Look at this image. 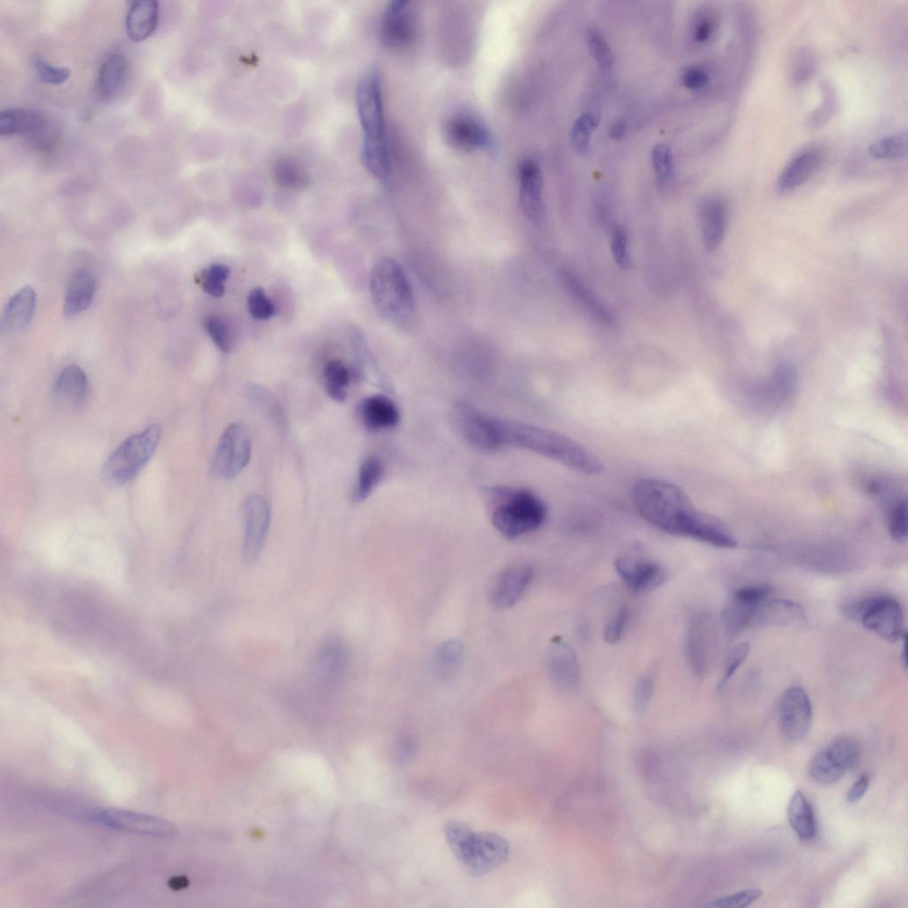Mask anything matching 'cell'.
Masks as SVG:
<instances>
[{
    "label": "cell",
    "instance_id": "ffe728a7",
    "mask_svg": "<svg viewBox=\"0 0 908 908\" xmlns=\"http://www.w3.org/2000/svg\"><path fill=\"white\" fill-rule=\"evenodd\" d=\"M519 200L524 215L539 223L544 216L543 175L540 165L533 159H524L519 165Z\"/></svg>",
    "mask_w": 908,
    "mask_h": 908
},
{
    "label": "cell",
    "instance_id": "e575fe53",
    "mask_svg": "<svg viewBox=\"0 0 908 908\" xmlns=\"http://www.w3.org/2000/svg\"><path fill=\"white\" fill-rule=\"evenodd\" d=\"M384 467L381 460L375 456L366 458L358 471V476L352 494L355 503L365 500L382 478Z\"/></svg>",
    "mask_w": 908,
    "mask_h": 908
},
{
    "label": "cell",
    "instance_id": "e0dca14e",
    "mask_svg": "<svg viewBox=\"0 0 908 908\" xmlns=\"http://www.w3.org/2000/svg\"><path fill=\"white\" fill-rule=\"evenodd\" d=\"M348 652L338 636L326 638L318 646L311 664V677L321 688H333L347 668Z\"/></svg>",
    "mask_w": 908,
    "mask_h": 908
},
{
    "label": "cell",
    "instance_id": "91938a15",
    "mask_svg": "<svg viewBox=\"0 0 908 908\" xmlns=\"http://www.w3.org/2000/svg\"><path fill=\"white\" fill-rule=\"evenodd\" d=\"M869 776L863 774L849 789L847 793V802L849 803L857 802L866 792L869 786Z\"/></svg>",
    "mask_w": 908,
    "mask_h": 908
},
{
    "label": "cell",
    "instance_id": "f546056e",
    "mask_svg": "<svg viewBox=\"0 0 908 908\" xmlns=\"http://www.w3.org/2000/svg\"><path fill=\"white\" fill-rule=\"evenodd\" d=\"M358 414L364 425L372 430L392 427L399 420L396 405L383 395L364 399L358 406Z\"/></svg>",
    "mask_w": 908,
    "mask_h": 908
},
{
    "label": "cell",
    "instance_id": "f5cc1de1",
    "mask_svg": "<svg viewBox=\"0 0 908 908\" xmlns=\"http://www.w3.org/2000/svg\"><path fill=\"white\" fill-rule=\"evenodd\" d=\"M816 61L814 55L808 49H802L794 58L791 70V77L794 82L802 83L812 75L815 71Z\"/></svg>",
    "mask_w": 908,
    "mask_h": 908
},
{
    "label": "cell",
    "instance_id": "74e56055",
    "mask_svg": "<svg viewBox=\"0 0 908 908\" xmlns=\"http://www.w3.org/2000/svg\"><path fill=\"white\" fill-rule=\"evenodd\" d=\"M907 134L899 132L881 137L869 146V153L878 160L896 159L906 155Z\"/></svg>",
    "mask_w": 908,
    "mask_h": 908
},
{
    "label": "cell",
    "instance_id": "8d00e7d4",
    "mask_svg": "<svg viewBox=\"0 0 908 908\" xmlns=\"http://www.w3.org/2000/svg\"><path fill=\"white\" fill-rule=\"evenodd\" d=\"M325 387L328 395L342 403L347 397L350 372L340 360L327 363L324 370Z\"/></svg>",
    "mask_w": 908,
    "mask_h": 908
},
{
    "label": "cell",
    "instance_id": "7c38bea8",
    "mask_svg": "<svg viewBox=\"0 0 908 908\" xmlns=\"http://www.w3.org/2000/svg\"><path fill=\"white\" fill-rule=\"evenodd\" d=\"M782 736L789 742L802 740L812 724V706L807 693L799 686L787 689L781 695L777 710Z\"/></svg>",
    "mask_w": 908,
    "mask_h": 908
},
{
    "label": "cell",
    "instance_id": "484cf974",
    "mask_svg": "<svg viewBox=\"0 0 908 908\" xmlns=\"http://www.w3.org/2000/svg\"><path fill=\"white\" fill-rule=\"evenodd\" d=\"M805 620V611L799 603L791 599L770 598L758 607L754 626H787Z\"/></svg>",
    "mask_w": 908,
    "mask_h": 908
},
{
    "label": "cell",
    "instance_id": "2e32d148",
    "mask_svg": "<svg viewBox=\"0 0 908 908\" xmlns=\"http://www.w3.org/2000/svg\"><path fill=\"white\" fill-rule=\"evenodd\" d=\"M509 845L505 838L493 833H475L460 861L474 876L491 872L505 863Z\"/></svg>",
    "mask_w": 908,
    "mask_h": 908
},
{
    "label": "cell",
    "instance_id": "5bb4252c",
    "mask_svg": "<svg viewBox=\"0 0 908 908\" xmlns=\"http://www.w3.org/2000/svg\"><path fill=\"white\" fill-rule=\"evenodd\" d=\"M715 626L711 618L703 612L693 613L687 624L685 651L691 669L703 675L711 663L715 649Z\"/></svg>",
    "mask_w": 908,
    "mask_h": 908
},
{
    "label": "cell",
    "instance_id": "d6986e66",
    "mask_svg": "<svg viewBox=\"0 0 908 908\" xmlns=\"http://www.w3.org/2000/svg\"><path fill=\"white\" fill-rule=\"evenodd\" d=\"M534 568L526 563L512 564L503 568L489 585V599L497 608L514 606L528 587Z\"/></svg>",
    "mask_w": 908,
    "mask_h": 908
},
{
    "label": "cell",
    "instance_id": "f35d334b",
    "mask_svg": "<svg viewBox=\"0 0 908 908\" xmlns=\"http://www.w3.org/2000/svg\"><path fill=\"white\" fill-rule=\"evenodd\" d=\"M598 118L592 113L582 114L574 122L570 130V142L579 154L586 155L591 149V137L598 125Z\"/></svg>",
    "mask_w": 908,
    "mask_h": 908
},
{
    "label": "cell",
    "instance_id": "7402d4cb",
    "mask_svg": "<svg viewBox=\"0 0 908 908\" xmlns=\"http://www.w3.org/2000/svg\"><path fill=\"white\" fill-rule=\"evenodd\" d=\"M454 414L459 431L469 443L481 450H497L493 418L464 403L456 406Z\"/></svg>",
    "mask_w": 908,
    "mask_h": 908
},
{
    "label": "cell",
    "instance_id": "11a10c76",
    "mask_svg": "<svg viewBox=\"0 0 908 908\" xmlns=\"http://www.w3.org/2000/svg\"><path fill=\"white\" fill-rule=\"evenodd\" d=\"M629 620V612L625 607L618 609L604 627L603 637L607 643H617L625 630Z\"/></svg>",
    "mask_w": 908,
    "mask_h": 908
},
{
    "label": "cell",
    "instance_id": "6125c7cd",
    "mask_svg": "<svg viewBox=\"0 0 908 908\" xmlns=\"http://www.w3.org/2000/svg\"><path fill=\"white\" fill-rule=\"evenodd\" d=\"M609 136L613 139H621L625 134V125L621 122L614 123L609 129Z\"/></svg>",
    "mask_w": 908,
    "mask_h": 908
},
{
    "label": "cell",
    "instance_id": "6da1fadb",
    "mask_svg": "<svg viewBox=\"0 0 908 908\" xmlns=\"http://www.w3.org/2000/svg\"><path fill=\"white\" fill-rule=\"evenodd\" d=\"M633 505L655 528L720 548H734V536L715 518L698 510L678 486L655 478L638 481L631 491Z\"/></svg>",
    "mask_w": 908,
    "mask_h": 908
},
{
    "label": "cell",
    "instance_id": "8992f818",
    "mask_svg": "<svg viewBox=\"0 0 908 908\" xmlns=\"http://www.w3.org/2000/svg\"><path fill=\"white\" fill-rule=\"evenodd\" d=\"M160 434L158 425H151L127 438L104 465V481L113 486H121L132 480L153 456Z\"/></svg>",
    "mask_w": 908,
    "mask_h": 908
},
{
    "label": "cell",
    "instance_id": "ee69618b",
    "mask_svg": "<svg viewBox=\"0 0 908 908\" xmlns=\"http://www.w3.org/2000/svg\"><path fill=\"white\" fill-rule=\"evenodd\" d=\"M563 280L570 293H572L577 300L579 299L587 309L591 310V313L596 315V317L601 320H608L607 312H606L600 303L592 296L579 279L569 272H565V274H563Z\"/></svg>",
    "mask_w": 908,
    "mask_h": 908
},
{
    "label": "cell",
    "instance_id": "6f0895ef",
    "mask_svg": "<svg viewBox=\"0 0 908 908\" xmlns=\"http://www.w3.org/2000/svg\"><path fill=\"white\" fill-rule=\"evenodd\" d=\"M653 692L652 681L646 677L641 678L636 685L633 696V703L636 711L642 712L647 707Z\"/></svg>",
    "mask_w": 908,
    "mask_h": 908
},
{
    "label": "cell",
    "instance_id": "f907efd6",
    "mask_svg": "<svg viewBox=\"0 0 908 908\" xmlns=\"http://www.w3.org/2000/svg\"><path fill=\"white\" fill-rule=\"evenodd\" d=\"M763 895L759 888H747L731 895L722 896L712 901L708 906L714 907H738L743 908L750 905Z\"/></svg>",
    "mask_w": 908,
    "mask_h": 908
},
{
    "label": "cell",
    "instance_id": "836d02e7",
    "mask_svg": "<svg viewBox=\"0 0 908 908\" xmlns=\"http://www.w3.org/2000/svg\"><path fill=\"white\" fill-rule=\"evenodd\" d=\"M43 124L42 115L31 110L11 108L0 114V135L2 136L35 131L41 129Z\"/></svg>",
    "mask_w": 908,
    "mask_h": 908
},
{
    "label": "cell",
    "instance_id": "ac0fdd59",
    "mask_svg": "<svg viewBox=\"0 0 908 908\" xmlns=\"http://www.w3.org/2000/svg\"><path fill=\"white\" fill-rule=\"evenodd\" d=\"M90 817L113 828L153 836H170L175 832L174 826L162 818L122 809H104Z\"/></svg>",
    "mask_w": 908,
    "mask_h": 908
},
{
    "label": "cell",
    "instance_id": "4316f807",
    "mask_svg": "<svg viewBox=\"0 0 908 908\" xmlns=\"http://www.w3.org/2000/svg\"><path fill=\"white\" fill-rule=\"evenodd\" d=\"M36 295L30 286H24L8 301L4 310L1 327L8 333H17L27 326L35 313Z\"/></svg>",
    "mask_w": 908,
    "mask_h": 908
},
{
    "label": "cell",
    "instance_id": "5b68a950",
    "mask_svg": "<svg viewBox=\"0 0 908 908\" xmlns=\"http://www.w3.org/2000/svg\"><path fill=\"white\" fill-rule=\"evenodd\" d=\"M841 610L848 618L887 642L895 643L906 637L904 609L893 596L873 594L851 599L843 602Z\"/></svg>",
    "mask_w": 908,
    "mask_h": 908
},
{
    "label": "cell",
    "instance_id": "be15d7a7",
    "mask_svg": "<svg viewBox=\"0 0 908 908\" xmlns=\"http://www.w3.org/2000/svg\"><path fill=\"white\" fill-rule=\"evenodd\" d=\"M184 881L183 879H180V878H176L175 880L173 879L171 881L170 885H171L172 888H174V887H176V888L184 887L185 885L184 884Z\"/></svg>",
    "mask_w": 908,
    "mask_h": 908
},
{
    "label": "cell",
    "instance_id": "44dd1931",
    "mask_svg": "<svg viewBox=\"0 0 908 908\" xmlns=\"http://www.w3.org/2000/svg\"><path fill=\"white\" fill-rule=\"evenodd\" d=\"M444 135L450 145L461 151H489L493 147L488 129L468 114L452 116L445 125Z\"/></svg>",
    "mask_w": 908,
    "mask_h": 908
},
{
    "label": "cell",
    "instance_id": "7bdbcfd3",
    "mask_svg": "<svg viewBox=\"0 0 908 908\" xmlns=\"http://www.w3.org/2000/svg\"><path fill=\"white\" fill-rule=\"evenodd\" d=\"M586 40L591 56L604 71H608L614 65V54L605 36L596 29H590Z\"/></svg>",
    "mask_w": 908,
    "mask_h": 908
},
{
    "label": "cell",
    "instance_id": "3957f363",
    "mask_svg": "<svg viewBox=\"0 0 908 908\" xmlns=\"http://www.w3.org/2000/svg\"><path fill=\"white\" fill-rule=\"evenodd\" d=\"M359 121L363 129L361 158L365 168L381 171L390 164L380 76L370 69L360 78L356 92Z\"/></svg>",
    "mask_w": 908,
    "mask_h": 908
},
{
    "label": "cell",
    "instance_id": "9f6ffc18",
    "mask_svg": "<svg viewBox=\"0 0 908 908\" xmlns=\"http://www.w3.org/2000/svg\"><path fill=\"white\" fill-rule=\"evenodd\" d=\"M748 653L749 645L745 642L739 644L732 650L726 659L724 674L719 683V688H724L729 679L732 678L737 669L747 659Z\"/></svg>",
    "mask_w": 908,
    "mask_h": 908
},
{
    "label": "cell",
    "instance_id": "94428289",
    "mask_svg": "<svg viewBox=\"0 0 908 908\" xmlns=\"http://www.w3.org/2000/svg\"><path fill=\"white\" fill-rule=\"evenodd\" d=\"M714 23L708 18H703L698 21L694 27L693 37L698 43H704L708 41L713 34Z\"/></svg>",
    "mask_w": 908,
    "mask_h": 908
},
{
    "label": "cell",
    "instance_id": "816d5d0a",
    "mask_svg": "<svg viewBox=\"0 0 908 908\" xmlns=\"http://www.w3.org/2000/svg\"><path fill=\"white\" fill-rule=\"evenodd\" d=\"M205 328L215 346L222 352L231 349V336L227 324L218 316L208 317L205 321Z\"/></svg>",
    "mask_w": 908,
    "mask_h": 908
},
{
    "label": "cell",
    "instance_id": "ba28073f",
    "mask_svg": "<svg viewBox=\"0 0 908 908\" xmlns=\"http://www.w3.org/2000/svg\"><path fill=\"white\" fill-rule=\"evenodd\" d=\"M614 567L626 586L636 593L654 591L667 579L664 568L652 560L639 544H633L620 553Z\"/></svg>",
    "mask_w": 908,
    "mask_h": 908
},
{
    "label": "cell",
    "instance_id": "f1b7e54d",
    "mask_svg": "<svg viewBox=\"0 0 908 908\" xmlns=\"http://www.w3.org/2000/svg\"><path fill=\"white\" fill-rule=\"evenodd\" d=\"M159 20V4L154 0L134 1L126 16L128 36L137 42L145 40L155 31Z\"/></svg>",
    "mask_w": 908,
    "mask_h": 908
},
{
    "label": "cell",
    "instance_id": "9a60e30c",
    "mask_svg": "<svg viewBox=\"0 0 908 908\" xmlns=\"http://www.w3.org/2000/svg\"><path fill=\"white\" fill-rule=\"evenodd\" d=\"M418 31V13L412 2L394 0L387 5L381 20L383 43L392 49H403L415 39Z\"/></svg>",
    "mask_w": 908,
    "mask_h": 908
},
{
    "label": "cell",
    "instance_id": "52a82bcc",
    "mask_svg": "<svg viewBox=\"0 0 908 908\" xmlns=\"http://www.w3.org/2000/svg\"><path fill=\"white\" fill-rule=\"evenodd\" d=\"M546 514V506L539 497L518 489L508 493L496 506L492 523L501 535L513 539L537 529Z\"/></svg>",
    "mask_w": 908,
    "mask_h": 908
},
{
    "label": "cell",
    "instance_id": "cb8c5ba5",
    "mask_svg": "<svg viewBox=\"0 0 908 908\" xmlns=\"http://www.w3.org/2000/svg\"><path fill=\"white\" fill-rule=\"evenodd\" d=\"M824 153L821 147L810 145L794 154L781 170L777 186L780 192L792 191L804 184L821 166Z\"/></svg>",
    "mask_w": 908,
    "mask_h": 908
},
{
    "label": "cell",
    "instance_id": "d590c367",
    "mask_svg": "<svg viewBox=\"0 0 908 908\" xmlns=\"http://www.w3.org/2000/svg\"><path fill=\"white\" fill-rule=\"evenodd\" d=\"M127 64L125 57L121 53H113L103 62L98 75V89L105 97L115 94L121 85L126 74Z\"/></svg>",
    "mask_w": 908,
    "mask_h": 908
},
{
    "label": "cell",
    "instance_id": "603a6c76",
    "mask_svg": "<svg viewBox=\"0 0 908 908\" xmlns=\"http://www.w3.org/2000/svg\"><path fill=\"white\" fill-rule=\"evenodd\" d=\"M550 677L559 688L570 690L579 683L580 669L572 647L560 638L551 643L546 655Z\"/></svg>",
    "mask_w": 908,
    "mask_h": 908
},
{
    "label": "cell",
    "instance_id": "4fadbf2b",
    "mask_svg": "<svg viewBox=\"0 0 908 908\" xmlns=\"http://www.w3.org/2000/svg\"><path fill=\"white\" fill-rule=\"evenodd\" d=\"M245 521L243 559L247 565L254 564L263 549L270 522V509L261 494L247 496L243 504Z\"/></svg>",
    "mask_w": 908,
    "mask_h": 908
},
{
    "label": "cell",
    "instance_id": "9c48e42d",
    "mask_svg": "<svg viewBox=\"0 0 908 908\" xmlns=\"http://www.w3.org/2000/svg\"><path fill=\"white\" fill-rule=\"evenodd\" d=\"M857 755V743L852 737L835 738L814 755L809 764V775L820 785L834 783L852 767Z\"/></svg>",
    "mask_w": 908,
    "mask_h": 908
},
{
    "label": "cell",
    "instance_id": "7dc6e473",
    "mask_svg": "<svg viewBox=\"0 0 908 908\" xmlns=\"http://www.w3.org/2000/svg\"><path fill=\"white\" fill-rule=\"evenodd\" d=\"M611 252L615 263L622 269L630 264L629 254V234L622 225H616L611 233Z\"/></svg>",
    "mask_w": 908,
    "mask_h": 908
},
{
    "label": "cell",
    "instance_id": "d6a6232c",
    "mask_svg": "<svg viewBox=\"0 0 908 908\" xmlns=\"http://www.w3.org/2000/svg\"><path fill=\"white\" fill-rule=\"evenodd\" d=\"M465 657L462 643L457 639H449L441 643L433 656V669L441 679L454 677L460 669Z\"/></svg>",
    "mask_w": 908,
    "mask_h": 908
},
{
    "label": "cell",
    "instance_id": "1f68e13d",
    "mask_svg": "<svg viewBox=\"0 0 908 908\" xmlns=\"http://www.w3.org/2000/svg\"><path fill=\"white\" fill-rule=\"evenodd\" d=\"M787 818L793 831L799 839L806 841L814 837L816 833L814 811L801 790H796L789 801Z\"/></svg>",
    "mask_w": 908,
    "mask_h": 908
},
{
    "label": "cell",
    "instance_id": "30bf717a",
    "mask_svg": "<svg viewBox=\"0 0 908 908\" xmlns=\"http://www.w3.org/2000/svg\"><path fill=\"white\" fill-rule=\"evenodd\" d=\"M251 457V441L240 422L230 424L223 432L212 459L215 476L231 480L246 467Z\"/></svg>",
    "mask_w": 908,
    "mask_h": 908
},
{
    "label": "cell",
    "instance_id": "277c9868",
    "mask_svg": "<svg viewBox=\"0 0 908 908\" xmlns=\"http://www.w3.org/2000/svg\"><path fill=\"white\" fill-rule=\"evenodd\" d=\"M370 294L376 311L387 322H408L414 312V297L404 270L393 258H381L370 273Z\"/></svg>",
    "mask_w": 908,
    "mask_h": 908
},
{
    "label": "cell",
    "instance_id": "d4e9b609",
    "mask_svg": "<svg viewBox=\"0 0 908 908\" xmlns=\"http://www.w3.org/2000/svg\"><path fill=\"white\" fill-rule=\"evenodd\" d=\"M699 218L704 246L708 251H714L722 243L725 233V203L716 197L704 200L700 206Z\"/></svg>",
    "mask_w": 908,
    "mask_h": 908
},
{
    "label": "cell",
    "instance_id": "60d3db41",
    "mask_svg": "<svg viewBox=\"0 0 908 908\" xmlns=\"http://www.w3.org/2000/svg\"><path fill=\"white\" fill-rule=\"evenodd\" d=\"M444 832L451 851L460 861L475 832L466 823L457 820L449 821Z\"/></svg>",
    "mask_w": 908,
    "mask_h": 908
},
{
    "label": "cell",
    "instance_id": "bcb514c9",
    "mask_svg": "<svg viewBox=\"0 0 908 908\" xmlns=\"http://www.w3.org/2000/svg\"><path fill=\"white\" fill-rule=\"evenodd\" d=\"M652 162L656 177L661 184L668 183L673 176V156L670 148L663 144L654 146Z\"/></svg>",
    "mask_w": 908,
    "mask_h": 908
},
{
    "label": "cell",
    "instance_id": "7a4b0ae2",
    "mask_svg": "<svg viewBox=\"0 0 908 908\" xmlns=\"http://www.w3.org/2000/svg\"><path fill=\"white\" fill-rule=\"evenodd\" d=\"M498 447L514 446L587 475L603 473L601 460L580 442L560 433L526 423L495 419Z\"/></svg>",
    "mask_w": 908,
    "mask_h": 908
},
{
    "label": "cell",
    "instance_id": "8fae6325",
    "mask_svg": "<svg viewBox=\"0 0 908 908\" xmlns=\"http://www.w3.org/2000/svg\"><path fill=\"white\" fill-rule=\"evenodd\" d=\"M771 588L766 584L748 585L735 590L722 612L726 632L736 637L754 626L758 607L771 598Z\"/></svg>",
    "mask_w": 908,
    "mask_h": 908
},
{
    "label": "cell",
    "instance_id": "f6af8a7d",
    "mask_svg": "<svg viewBox=\"0 0 908 908\" xmlns=\"http://www.w3.org/2000/svg\"><path fill=\"white\" fill-rule=\"evenodd\" d=\"M821 94V104L809 120L810 126L814 129L824 125L831 118L836 107V93L833 85L827 82H822Z\"/></svg>",
    "mask_w": 908,
    "mask_h": 908
},
{
    "label": "cell",
    "instance_id": "b9f144b4",
    "mask_svg": "<svg viewBox=\"0 0 908 908\" xmlns=\"http://www.w3.org/2000/svg\"><path fill=\"white\" fill-rule=\"evenodd\" d=\"M274 176L277 182L285 187L299 189L308 184L306 172L294 160H280L274 168Z\"/></svg>",
    "mask_w": 908,
    "mask_h": 908
},
{
    "label": "cell",
    "instance_id": "680465c9",
    "mask_svg": "<svg viewBox=\"0 0 908 908\" xmlns=\"http://www.w3.org/2000/svg\"><path fill=\"white\" fill-rule=\"evenodd\" d=\"M707 72L700 67L687 69L682 76V83L690 90H701L708 82Z\"/></svg>",
    "mask_w": 908,
    "mask_h": 908
},
{
    "label": "cell",
    "instance_id": "db71d44e",
    "mask_svg": "<svg viewBox=\"0 0 908 908\" xmlns=\"http://www.w3.org/2000/svg\"><path fill=\"white\" fill-rule=\"evenodd\" d=\"M888 531L891 538L896 542H904L907 536L906 502L900 500L891 509L888 520Z\"/></svg>",
    "mask_w": 908,
    "mask_h": 908
},
{
    "label": "cell",
    "instance_id": "ab89813d",
    "mask_svg": "<svg viewBox=\"0 0 908 908\" xmlns=\"http://www.w3.org/2000/svg\"><path fill=\"white\" fill-rule=\"evenodd\" d=\"M229 275L230 269L227 265L215 263L201 270L197 281L207 294L221 297L224 294V282Z\"/></svg>",
    "mask_w": 908,
    "mask_h": 908
},
{
    "label": "cell",
    "instance_id": "4dcf8cb0",
    "mask_svg": "<svg viewBox=\"0 0 908 908\" xmlns=\"http://www.w3.org/2000/svg\"><path fill=\"white\" fill-rule=\"evenodd\" d=\"M95 288V278L90 271L80 270L73 274L66 292L65 314L74 317L85 310L92 301Z\"/></svg>",
    "mask_w": 908,
    "mask_h": 908
},
{
    "label": "cell",
    "instance_id": "681fc988",
    "mask_svg": "<svg viewBox=\"0 0 908 908\" xmlns=\"http://www.w3.org/2000/svg\"><path fill=\"white\" fill-rule=\"evenodd\" d=\"M32 63L41 81L46 83L54 85L63 83L68 79L71 74L70 69L63 67L51 66L40 56H34Z\"/></svg>",
    "mask_w": 908,
    "mask_h": 908
},
{
    "label": "cell",
    "instance_id": "83f0119b",
    "mask_svg": "<svg viewBox=\"0 0 908 908\" xmlns=\"http://www.w3.org/2000/svg\"><path fill=\"white\" fill-rule=\"evenodd\" d=\"M89 381L85 372L77 365H68L58 374L52 387L53 397L58 403L68 406L82 403L88 393Z\"/></svg>",
    "mask_w": 908,
    "mask_h": 908
},
{
    "label": "cell",
    "instance_id": "c3c4849f",
    "mask_svg": "<svg viewBox=\"0 0 908 908\" xmlns=\"http://www.w3.org/2000/svg\"><path fill=\"white\" fill-rule=\"evenodd\" d=\"M247 309L252 317L266 320L275 313V306L262 287L252 289L247 300Z\"/></svg>",
    "mask_w": 908,
    "mask_h": 908
}]
</instances>
